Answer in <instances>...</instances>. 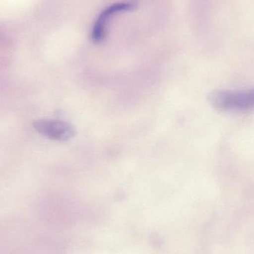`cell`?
<instances>
[{
    "label": "cell",
    "instance_id": "obj_2",
    "mask_svg": "<svg viewBox=\"0 0 254 254\" xmlns=\"http://www.w3.org/2000/svg\"><path fill=\"white\" fill-rule=\"evenodd\" d=\"M34 127L45 137L60 141L69 140L76 134L74 127L63 121L42 119L34 122Z\"/></svg>",
    "mask_w": 254,
    "mask_h": 254
},
{
    "label": "cell",
    "instance_id": "obj_1",
    "mask_svg": "<svg viewBox=\"0 0 254 254\" xmlns=\"http://www.w3.org/2000/svg\"><path fill=\"white\" fill-rule=\"evenodd\" d=\"M210 104L217 110L243 111L254 108V87L244 91L215 90L209 95Z\"/></svg>",
    "mask_w": 254,
    "mask_h": 254
},
{
    "label": "cell",
    "instance_id": "obj_3",
    "mask_svg": "<svg viewBox=\"0 0 254 254\" xmlns=\"http://www.w3.org/2000/svg\"><path fill=\"white\" fill-rule=\"evenodd\" d=\"M135 4L130 1L116 3L112 4L103 10L98 16L93 27L92 33V39L95 43H100L104 40L107 33V24L111 16L120 12L134 9Z\"/></svg>",
    "mask_w": 254,
    "mask_h": 254
}]
</instances>
